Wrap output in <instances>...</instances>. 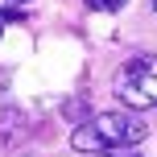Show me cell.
Listing matches in <instances>:
<instances>
[{
    "instance_id": "6da1fadb",
    "label": "cell",
    "mask_w": 157,
    "mask_h": 157,
    "mask_svg": "<svg viewBox=\"0 0 157 157\" xmlns=\"http://www.w3.org/2000/svg\"><path fill=\"white\" fill-rule=\"evenodd\" d=\"M149 136V124L132 112H99L87 124H78L71 132V145L78 153H103V149H128V145L145 141Z\"/></svg>"
},
{
    "instance_id": "7a4b0ae2",
    "label": "cell",
    "mask_w": 157,
    "mask_h": 157,
    "mask_svg": "<svg viewBox=\"0 0 157 157\" xmlns=\"http://www.w3.org/2000/svg\"><path fill=\"white\" fill-rule=\"evenodd\" d=\"M116 99L132 112L157 108V54H141L120 66L116 75Z\"/></svg>"
},
{
    "instance_id": "3957f363",
    "label": "cell",
    "mask_w": 157,
    "mask_h": 157,
    "mask_svg": "<svg viewBox=\"0 0 157 157\" xmlns=\"http://www.w3.org/2000/svg\"><path fill=\"white\" fill-rule=\"evenodd\" d=\"M17 124H25L21 112H4V116H0V145H4V149L17 145Z\"/></svg>"
},
{
    "instance_id": "277c9868",
    "label": "cell",
    "mask_w": 157,
    "mask_h": 157,
    "mask_svg": "<svg viewBox=\"0 0 157 157\" xmlns=\"http://www.w3.org/2000/svg\"><path fill=\"white\" fill-rule=\"evenodd\" d=\"M83 4H87V8H95V13H120L128 0H83Z\"/></svg>"
},
{
    "instance_id": "5b68a950",
    "label": "cell",
    "mask_w": 157,
    "mask_h": 157,
    "mask_svg": "<svg viewBox=\"0 0 157 157\" xmlns=\"http://www.w3.org/2000/svg\"><path fill=\"white\" fill-rule=\"evenodd\" d=\"M21 17H25V13H17V8H0V33H4L8 21H21Z\"/></svg>"
},
{
    "instance_id": "8992f818",
    "label": "cell",
    "mask_w": 157,
    "mask_h": 157,
    "mask_svg": "<svg viewBox=\"0 0 157 157\" xmlns=\"http://www.w3.org/2000/svg\"><path fill=\"white\" fill-rule=\"evenodd\" d=\"M91 157H132L128 149H103V153H91Z\"/></svg>"
},
{
    "instance_id": "52a82bcc",
    "label": "cell",
    "mask_w": 157,
    "mask_h": 157,
    "mask_svg": "<svg viewBox=\"0 0 157 157\" xmlns=\"http://www.w3.org/2000/svg\"><path fill=\"white\" fill-rule=\"evenodd\" d=\"M4 4H25V0H4Z\"/></svg>"
},
{
    "instance_id": "ba28073f",
    "label": "cell",
    "mask_w": 157,
    "mask_h": 157,
    "mask_svg": "<svg viewBox=\"0 0 157 157\" xmlns=\"http://www.w3.org/2000/svg\"><path fill=\"white\" fill-rule=\"evenodd\" d=\"M153 13H157V0H153Z\"/></svg>"
}]
</instances>
